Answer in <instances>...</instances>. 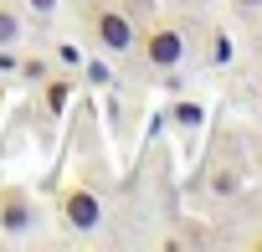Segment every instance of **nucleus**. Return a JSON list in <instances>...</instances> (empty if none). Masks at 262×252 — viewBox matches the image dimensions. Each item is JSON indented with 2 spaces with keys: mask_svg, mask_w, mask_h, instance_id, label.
<instances>
[{
  "mask_svg": "<svg viewBox=\"0 0 262 252\" xmlns=\"http://www.w3.org/2000/svg\"><path fill=\"white\" fill-rule=\"evenodd\" d=\"M170 118H175L180 134H195L201 123H206V108H201L195 98H180V103H170Z\"/></svg>",
  "mask_w": 262,
  "mask_h": 252,
  "instance_id": "0eeeda50",
  "label": "nucleus"
},
{
  "mask_svg": "<svg viewBox=\"0 0 262 252\" xmlns=\"http://www.w3.org/2000/svg\"><path fill=\"white\" fill-rule=\"evenodd\" d=\"M36 196L26 185H0V237H26L36 232Z\"/></svg>",
  "mask_w": 262,
  "mask_h": 252,
  "instance_id": "20e7f679",
  "label": "nucleus"
},
{
  "mask_svg": "<svg viewBox=\"0 0 262 252\" xmlns=\"http://www.w3.org/2000/svg\"><path fill=\"white\" fill-rule=\"evenodd\" d=\"M16 67H21V52L16 47H0V77H16Z\"/></svg>",
  "mask_w": 262,
  "mask_h": 252,
  "instance_id": "4468645a",
  "label": "nucleus"
},
{
  "mask_svg": "<svg viewBox=\"0 0 262 252\" xmlns=\"http://www.w3.org/2000/svg\"><path fill=\"white\" fill-rule=\"evenodd\" d=\"M57 221H62L72 237H93V232L103 226V196H98V185L72 180V185L62 191V201H57Z\"/></svg>",
  "mask_w": 262,
  "mask_h": 252,
  "instance_id": "7ed1b4c3",
  "label": "nucleus"
},
{
  "mask_svg": "<svg viewBox=\"0 0 262 252\" xmlns=\"http://www.w3.org/2000/svg\"><path fill=\"white\" fill-rule=\"evenodd\" d=\"M123 11H128V16H134L139 26H144V21L155 16V6H149V0H123Z\"/></svg>",
  "mask_w": 262,
  "mask_h": 252,
  "instance_id": "2eb2a0df",
  "label": "nucleus"
},
{
  "mask_svg": "<svg viewBox=\"0 0 262 252\" xmlns=\"http://www.w3.org/2000/svg\"><path fill=\"white\" fill-rule=\"evenodd\" d=\"M82 31L103 57H128L139 47V21L123 11V0H82Z\"/></svg>",
  "mask_w": 262,
  "mask_h": 252,
  "instance_id": "f257e3e1",
  "label": "nucleus"
},
{
  "mask_svg": "<svg viewBox=\"0 0 262 252\" xmlns=\"http://www.w3.org/2000/svg\"><path fill=\"white\" fill-rule=\"evenodd\" d=\"M72 93H77V77H72L67 67H52V72L36 82V108H41V118H62V113L72 108Z\"/></svg>",
  "mask_w": 262,
  "mask_h": 252,
  "instance_id": "39448f33",
  "label": "nucleus"
},
{
  "mask_svg": "<svg viewBox=\"0 0 262 252\" xmlns=\"http://www.w3.org/2000/svg\"><path fill=\"white\" fill-rule=\"evenodd\" d=\"M139 47H144V62H149L155 72H175V67L185 62V52H190V47H185V26L170 21V16H149Z\"/></svg>",
  "mask_w": 262,
  "mask_h": 252,
  "instance_id": "f03ea898",
  "label": "nucleus"
},
{
  "mask_svg": "<svg viewBox=\"0 0 262 252\" xmlns=\"http://www.w3.org/2000/svg\"><path fill=\"white\" fill-rule=\"evenodd\" d=\"M206 191H211V196H221V201H226V196H236V191H242V165H221V170H211Z\"/></svg>",
  "mask_w": 262,
  "mask_h": 252,
  "instance_id": "6e6552de",
  "label": "nucleus"
},
{
  "mask_svg": "<svg viewBox=\"0 0 262 252\" xmlns=\"http://www.w3.org/2000/svg\"><path fill=\"white\" fill-rule=\"evenodd\" d=\"M231 62H236V41L216 26V31H211V67H231Z\"/></svg>",
  "mask_w": 262,
  "mask_h": 252,
  "instance_id": "9b49d317",
  "label": "nucleus"
},
{
  "mask_svg": "<svg viewBox=\"0 0 262 252\" xmlns=\"http://www.w3.org/2000/svg\"><path fill=\"white\" fill-rule=\"evenodd\" d=\"M82 57H88V52H82L72 36H62V41L52 47V67H67V72H77V67H82Z\"/></svg>",
  "mask_w": 262,
  "mask_h": 252,
  "instance_id": "9d476101",
  "label": "nucleus"
},
{
  "mask_svg": "<svg viewBox=\"0 0 262 252\" xmlns=\"http://www.w3.org/2000/svg\"><path fill=\"white\" fill-rule=\"evenodd\" d=\"M236 6H242V11H257V6H262V0H236Z\"/></svg>",
  "mask_w": 262,
  "mask_h": 252,
  "instance_id": "dca6fc26",
  "label": "nucleus"
},
{
  "mask_svg": "<svg viewBox=\"0 0 262 252\" xmlns=\"http://www.w3.org/2000/svg\"><path fill=\"white\" fill-rule=\"evenodd\" d=\"M47 72H52V57H41V52H21V67H16V77H21V82H31V88H36Z\"/></svg>",
  "mask_w": 262,
  "mask_h": 252,
  "instance_id": "1a4fd4ad",
  "label": "nucleus"
},
{
  "mask_svg": "<svg viewBox=\"0 0 262 252\" xmlns=\"http://www.w3.org/2000/svg\"><path fill=\"white\" fill-rule=\"evenodd\" d=\"M26 36V11L16 0H0V47H21Z\"/></svg>",
  "mask_w": 262,
  "mask_h": 252,
  "instance_id": "423d86ee",
  "label": "nucleus"
},
{
  "mask_svg": "<svg viewBox=\"0 0 262 252\" xmlns=\"http://www.w3.org/2000/svg\"><path fill=\"white\" fill-rule=\"evenodd\" d=\"M16 6L26 11V21H52V16H57V6H62V0H16Z\"/></svg>",
  "mask_w": 262,
  "mask_h": 252,
  "instance_id": "ddd939ff",
  "label": "nucleus"
},
{
  "mask_svg": "<svg viewBox=\"0 0 262 252\" xmlns=\"http://www.w3.org/2000/svg\"><path fill=\"white\" fill-rule=\"evenodd\" d=\"M82 77H88L93 88H108V82H113V67H108L103 57H82Z\"/></svg>",
  "mask_w": 262,
  "mask_h": 252,
  "instance_id": "f8f14e48",
  "label": "nucleus"
},
{
  "mask_svg": "<svg viewBox=\"0 0 262 252\" xmlns=\"http://www.w3.org/2000/svg\"><path fill=\"white\" fill-rule=\"evenodd\" d=\"M252 247H262V232H257V237H252Z\"/></svg>",
  "mask_w": 262,
  "mask_h": 252,
  "instance_id": "f3484780",
  "label": "nucleus"
}]
</instances>
